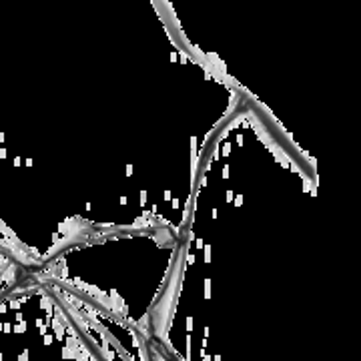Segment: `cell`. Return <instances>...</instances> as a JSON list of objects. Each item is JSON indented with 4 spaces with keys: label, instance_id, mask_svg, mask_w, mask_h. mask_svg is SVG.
<instances>
[{
    "label": "cell",
    "instance_id": "cell-1",
    "mask_svg": "<svg viewBox=\"0 0 361 361\" xmlns=\"http://www.w3.org/2000/svg\"><path fill=\"white\" fill-rule=\"evenodd\" d=\"M179 251L180 237L169 229L113 233L68 247L30 275L77 293L151 341V313Z\"/></svg>",
    "mask_w": 361,
    "mask_h": 361
},
{
    "label": "cell",
    "instance_id": "cell-2",
    "mask_svg": "<svg viewBox=\"0 0 361 361\" xmlns=\"http://www.w3.org/2000/svg\"><path fill=\"white\" fill-rule=\"evenodd\" d=\"M0 361H109L82 323L30 273L0 295Z\"/></svg>",
    "mask_w": 361,
    "mask_h": 361
},
{
    "label": "cell",
    "instance_id": "cell-3",
    "mask_svg": "<svg viewBox=\"0 0 361 361\" xmlns=\"http://www.w3.org/2000/svg\"><path fill=\"white\" fill-rule=\"evenodd\" d=\"M28 271L18 265L6 251L0 249V295H4L8 289H13L25 277Z\"/></svg>",
    "mask_w": 361,
    "mask_h": 361
},
{
    "label": "cell",
    "instance_id": "cell-4",
    "mask_svg": "<svg viewBox=\"0 0 361 361\" xmlns=\"http://www.w3.org/2000/svg\"><path fill=\"white\" fill-rule=\"evenodd\" d=\"M147 351H149V360L151 361H171V357L163 349L159 348V343H155L153 339L147 341Z\"/></svg>",
    "mask_w": 361,
    "mask_h": 361
}]
</instances>
